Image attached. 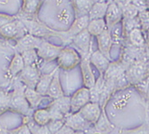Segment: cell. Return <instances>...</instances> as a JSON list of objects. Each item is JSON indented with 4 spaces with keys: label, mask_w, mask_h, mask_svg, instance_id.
I'll return each instance as SVG.
<instances>
[{
    "label": "cell",
    "mask_w": 149,
    "mask_h": 134,
    "mask_svg": "<svg viewBox=\"0 0 149 134\" xmlns=\"http://www.w3.org/2000/svg\"><path fill=\"white\" fill-rule=\"evenodd\" d=\"M104 75H100L98 79L96 80L94 86L89 89V95H90V102L94 103H99L100 100V96L101 92L104 87Z\"/></svg>",
    "instance_id": "4316f807"
},
{
    "label": "cell",
    "mask_w": 149,
    "mask_h": 134,
    "mask_svg": "<svg viewBox=\"0 0 149 134\" xmlns=\"http://www.w3.org/2000/svg\"><path fill=\"white\" fill-rule=\"evenodd\" d=\"M57 19L62 23H67L71 19V12L68 7L62 8L57 13Z\"/></svg>",
    "instance_id": "74e56055"
},
{
    "label": "cell",
    "mask_w": 149,
    "mask_h": 134,
    "mask_svg": "<svg viewBox=\"0 0 149 134\" xmlns=\"http://www.w3.org/2000/svg\"><path fill=\"white\" fill-rule=\"evenodd\" d=\"M89 61L90 64L97 69L100 75L104 74V73L106 72V70L108 69V67H109L111 64L110 60L104 55H103L99 50H97L91 54L89 57Z\"/></svg>",
    "instance_id": "e0dca14e"
},
{
    "label": "cell",
    "mask_w": 149,
    "mask_h": 134,
    "mask_svg": "<svg viewBox=\"0 0 149 134\" xmlns=\"http://www.w3.org/2000/svg\"><path fill=\"white\" fill-rule=\"evenodd\" d=\"M135 88H136L139 92L141 94L143 97H146V93H147V90H148V88H149V78L142 80V82H139L138 84L135 85Z\"/></svg>",
    "instance_id": "ab89813d"
},
{
    "label": "cell",
    "mask_w": 149,
    "mask_h": 134,
    "mask_svg": "<svg viewBox=\"0 0 149 134\" xmlns=\"http://www.w3.org/2000/svg\"><path fill=\"white\" fill-rule=\"evenodd\" d=\"M22 122L27 124L31 134H52L47 126H39L32 119V116H22Z\"/></svg>",
    "instance_id": "83f0119b"
},
{
    "label": "cell",
    "mask_w": 149,
    "mask_h": 134,
    "mask_svg": "<svg viewBox=\"0 0 149 134\" xmlns=\"http://www.w3.org/2000/svg\"><path fill=\"white\" fill-rule=\"evenodd\" d=\"M107 2H95L92 6L89 13H88V17L89 20H95V19H102L104 18L105 13L108 7Z\"/></svg>",
    "instance_id": "d4e9b609"
},
{
    "label": "cell",
    "mask_w": 149,
    "mask_h": 134,
    "mask_svg": "<svg viewBox=\"0 0 149 134\" xmlns=\"http://www.w3.org/2000/svg\"><path fill=\"white\" fill-rule=\"evenodd\" d=\"M24 95H25V98H26L27 101H28V103H29V105L31 106V108L33 111L38 109L39 105L41 104L42 101L44 100V98H47V97L40 95V94L38 93L35 89H29V88L25 89Z\"/></svg>",
    "instance_id": "44dd1931"
},
{
    "label": "cell",
    "mask_w": 149,
    "mask_h": 134,
    "mask_svg": "<svg viewBox=\"0 0 149 134\" xmlns=\"http://www.w3.org/2000/svg\"><path fill=\"white\" fill-rule=\"evenodd\" d=\"M44 40L45 39L43 38H40L30 33H27L17 40L15 49L17 53L19 54H22V52L28 51V50L37 49Z\"/></svg>",
    "instance_id": "30bf717a"
},
{
    "label": "cell",
    "mask_w": 149,
    "mask_h": 134,
    "mask_svg": "<svg viewBox=\"0 0 149 134\" xmlns=\"http://www.w3.org/2000/svg\"><path fill=\"white\" fill-rule=\"evenodd\" d=\"M129 39L130 44L136 47L142 48L146 45V39L144 38L141 29H134L129 33Z\"/></svg>",
    "instance_id": "f1b7e54d"
},
{
    "label": "cell",
    "mask_w": 149,
    "mask_h": 134,
    "mask_svg": "<svg viewBox=\"0 0 149 134\" xmlns=\"http://www.w3.org/2000/svg\"><path fill=\"white\" fill-rule=\"evenodd\" d=\"M32 119L34 122L39 126H47L51 121V115L47 107L38 108L33 111Z\"/></svg>",
    "instance_id": "cb8c5ba5"
},
{
    "label": "cell",
    "mask_w": 149,
    "mask_h": 134,
    "mask_svg": "<svg viewBox=\"0 0 149 134\" xmlns=\"http://www.w3.org/2000/svg\"><path fill=\"white\" fill-rule=\"evenodd\" d=\"M56 134H76V131L64 124Z\"/></svg>",
    "instance_id": "b9f144b4"
},
{
    "label": "cell",
    "mask_w": 149,
    "mask_h": 134,
    "mask_svg": "<svg viewBox=\"0 0 149 134\" xmlns=\"http://www.w3.org/2000/svg\"><path fill=\"white\" fill-rule=\"evenodd\" d=\"M126 79L129 85L135 86L142 80L149 78V63L146 61H137L126 69Z\"/></svg>",
    "instance_id": "7a4b0ae2"
},
{
    "label": "cell",
    "mask_w": 149,
    "mask_h": 134,
    "mask_svg": "<svg viewBox=\"0 0 149 134\" xmlns=\"http://www.w3.org/2000/svg\"><path fill=\"white\" fill-rule=\"evenodd\" d=\"M63 48V46H56L44 40L36 50L40 60H43L45 62H52L57 59Z\"/></svg>",
    "instance_id": "52a82bcc"
},
{
    "label": "cell",
    "mask_w": 149,
    "mask_h": 134,
    "mask_svg": "<svg viewBox=\"0 0 149 134\" xmlns=\"http://www.w3.org/2000/svg\"><path fill=\"white\" fill-rule=\"evenodd\" d=\"M25 64L22 59V57L21 54L15 53V55L13 56V59L11 60L9 66L6 71V77L8 80L15 79L24 69Z\"/></svg>",
    "instance_id": "2e32d148"
},
{
    "label": "cell",
    "mask_w": 149,
    "mask_h": 134,
    "mask_svg": "<svg viewBox=\"0 0 149 134\" xmlns=\"http://www.w3.org/2000/svg\"><path fill=\"white\" fill-rule=\"evenodd\" d=\"M146 2H148V3H149V0H146Z\"/></svg>",
    "instance_id": "bcb514c9"
},
{
    "label": "cell",
    "mask_w": 149,
    "mask_h": 134,
    "mask_svg": "<svg viewBox=\"0 0 149 134\" xmlns=\"http://www.w3.org/2000/svg\"><path fill=\"white\" fill-rule=\"evenodd\" d=\"M90 102L89 89L80 88L76 90L71 97V112L77 113L83 106Z\"/></svg>",
    "instance_id": "9c48e42d"
},
{
    "label": "cell",
    "mask_w": 149,
    "mask_h": 134,
    "mask_svg": "<svg viewBox=\"0 0 149 134\" xmlns=\"http://www.w3.org/2000/svg\"><path fill=\"white\" fill-rule=\"evenodd\" d=\"M10 91L0 86V115L9 111Z\"/></svg>",
    "instance_id": "4dcf8cb0"
},
{
    "label": "cell",
    "mask_w": 149,
    "mask_h": 134,
    "mask_svg": "<svg viewBox=\"0 0 149 134\" xmlns=\"http://www.w3.org/2000/svg\"><path fill=\"white\" fill-rule=\"evenodd\" d=\"M80 71H81V76H82V82L85 88L90 89L94 86L96 82V78L93 73L91 64L89 61V57L82 58L79 63Z\"/></svg>",
    "instance_id": "5bb4252c"
},
{
    "label": "cell",
    "mask_w": 149,
    "mask_h": 134,
    "mask_svg": "<svg viewBox=\"0 0 149 134\" xmlns=\"http://www.w3.org/2000/svg\"><path fill=\"white\" fill-rule=\"evenodd\" d=\"M110 134H149V122L145 121L139 127L130 130L115 127V129Z\"/></svg>",
    "instance_id": "484cf974"
},
{
    "label": "cell",
    "mask_w": 149,
    "mask_h": 134,
    "mask_svg": "<svg viewBox=\"0 0 149 134\" xmlns=\"http://www.w3.org/2000/svg\"><path fill=\"white\" fill-rule=\"evenodd\" d=\"M89 22V17L88 15H84V16H79L78 17L73 23L72 24L71 28L68 31H66V35L70 39H72L73 37L80 33L81 31H83L87 30L88 25Z\"/></svg>",
    "instance_id": "ffe728a7"
},
{
    "label": "cell",
    "mask_w": 149,
    "mask_h": 134,
    "mask_svg": "<svg viewBox=\"0 0 149 134\" xmlns=\"http://www.w3.org/2000/svg\"><path fill=\"white\" fill-rule=\"evenodd\" d=\"M22 28H24L22 22L15 20L0 27V35L6 39H19L22 37V35H21Z\"/></svg>",
    "instance_id": "4fadbf2b"
},
{
    "label": "cell",
    "mask_w": 149,
    "mask_h": 134,
    "mask_svg": "<svg viewBox=\"0 0 149 134\" xmlns=\"http://www.w3.org/2000/svg\"><path fill=\"white\" fill-rule=\"evenodd\" d=\"M97 46L98 50L104 55L108 59H111L110 57V51L113 47V39L111 37V33L109 30H105L103 33H101L99 36L97 37Z\"/></svg>",
    "instance_id": "ac0fdd59"
},
{
    "label": "cell",
    "mask_w": 149,
    "mask_h": 134,
    "mask_svg": "<svg viewBox=\"0 0 149 134\" xmlns=\"http://www.w3.org/2000/svg\"><path fill=\"white\" fill-rule=\"evenodd\" d=\"M64 96V92L62 88L61 80H60V74L58 69H56L55 74H54L53 80L51 82V84L49 86L47 97L50 98L51 100L56 99L59 98H62Z\"/></svg>",
    "instance_id": "d6986e66"
},
{
    "label": "cell",
    "mask_w": 149,
    "mask_h": 134,
    "mask_svg": "<svg viewBox=\"0 0 149 134\" xmlns=\"http://www.w3.org/2000/svg\"><path fill=\"white\" fill-rule=\"evenodd\" d=\"M107 29L108 28H107L105 20H104V18H102V19L89 20L87 31L89 32V34L91 36L97 37Z\"/></svg>",
    "instance_id": "603a6c76"
},
{
    "label": "cell",
    "mask_w": 149,
    "mask_h": 134,
    "mask_svg": "<svg viewBox=\"0 0 149 134\" xmlns=\"http://www.w3.org/2000/svg\"><path fill=\"white\" fill-rule=\"evenodd\" d=\"M111 33V37L113 39V43H117L120 42L121 39V34L123 32V24L120 22L117 23L114 25L112 29L109 30Z\"/></svg>",
    "instance_id": "e575fe53"
},
{
    "label": "cell",
    "mask_w": 149,
    "mask_h": 134,
    "mask_svg": "<svg viewBox=\"0 0 149 134\" xmlns=\"http://www.w3.org/2000/svg\"><path fill=\"white\" fill-rule=\"evenodd\" d=\"M41 5V0H24L23 1V11L28 15L36 13Z\"/></svg>",
    "instance_id": "d6a6232c"
},
{
    "label": "cell",
    "mask_w": 149,
    "mask_h": 134,
    "mask_svg": "<svg viewBox=\"0 0 149 134\" xmlns=\"http://www.w3.org/2000/svg\"><path fill=\"white\" fill-rule=\"evenodd\" d=\"M79 114L82 116L88 123H89L92 125H95L97 124V122L98 121L102 114V108L99 103L89 102L79 111Z\"/></svg>",
    "instance_id": "8fae6325"
},
{
    "label": "cell",
    "mask_w": 149,
    "mask_h": 134,
    "mask_svg": "<svg viewBox=\"0 0 149 134\" xmlns=\"http://www.w3.org/2000/svg\"><path fill=\"white\" fill-rule=\"evenodd\" d=\"M56 69L54 70L52 73H49L47 74H41L39 78V80L37 83V86L35 88V90L39 93L40 95H42L44 97H47V94L49 89V86L51 84V82L53 80L54 74H55Z\"/></svg>",
    "instance_id": "7402d4cb"
},
{
    "label": "cell",
    "mask_w": 149,
    "mask_h": 134,
    "mask_svg": "<svg viewBox=\"0 0 149 134\" xmlns=\"http://www.w3.org/2000/svg\"><path fill=\"white\" fill-rule=\"evenodd\" d=\"M63 4H64V0H56V5L57 6H62V5H63Z\"/></svg>",
    "instance_id": "ee69618b"
},
{
    "label": "cell",
    "mask_w": 149,
    "mask_h": 134,
    "mask_svg": "<svg viewBox=\"0 0 149 134\" xmlns=\"http://www.w3.org/2000/svg\"><path fill=\"white\" fill-rule=\"evenodd\" d=\"M139 19L140 22V28L142 31H149V12L141 11L139 13Z\"/></svg>",
    "instance_id": "d590c367"
},
{
    "label": "cell",
    "mask_w": 149,
    "mask_h": 134,
    "mask_svg": "<svg viewBox=\"0 0 149 134\" xmlns=\"http://www.w3.org/2000/svg\"><path fill=\"white\" fill-rule=\"evenodd\" d=\"M41 73H39L37 65H26L17 78L26 86V88L35 89Z\"/></svg>",
    "instance_id": "ba28073f"
},
{
    "label": "cell",
    "mask_w": 149,
    "mask_h": 134,
    "mask_svg": "<svg viewBox=\"0 0 149 134\" xmlns=\"http://www.w3.org/2000/svg\"><path fill=\"white\" fill-rule=\"evenodd\" d=\"M15 20V18L13 16L8 15H4V13H0V27H2Z\"/></svg>",
    "instance_id": "60d3db41"
},
{
    "label": "cell",
    "mask_w": 149,
    "mask_h": 134,
    "mask_svg": "<svg viewBox=\"0 0 149 134\" xmlns=\"http://www.w3.org/2000/svg\"><path fill=\"white\" fill-rule=\"evenodd\" d=\"M64 124L72 129L76 132H85L87 133L93 127L92 124L88 123L87 121L81 116L79 112L70 113L64 118Z\"/></svg>",
    "instance_id": "8992f818"
},
{
    "label": "cell",
    "mask_w": 149,
    "mask_h": 134,
    "mask_svg": "<svg viewBox=\"0 0 149 134\" xmlns=\"http://www.w3.org/2000/svg\"><path fill=\"white\" fill-rule=\"evenodd\" d=\"M76 134H87L85 132H76Z\"/></svg>",
    "instance_id": "f6af8a7d"
},
{
    "label": "cell",
    "mask_w": 149,
    "mask_h": 134,
    "mask_svg": "<svg viewBox=\"0 0 149 134\" xmlns=\"http://www.w3.org/2000/svg\"><path fill=\"white\" fill-rule=\"evenodd\" d=\"M115 125L112 124L108 119L105 109H102V114L97 122V124L93 125L91 130L87 132V134H110L114 129Z\"/></svg>",
    "instance_id": "7c38bea8"
},
{
    "label": "cell",
    "mask_w": 149,
    "mask_h": 134,
    "mask_svg": "<svg viewBox=\"0 0 149 134\" xmlns=\"http://www.w3.org/2000/svg\"><path fill=\"white\" fill-rule=\"evenodd\" d=\"M8 133L9 134H31L28 125L24 122H22V124L15 129L8 130Z\"/></svg>",
    "instance_id": "f35d334b"
},
{
    "label": "cell",
    "mask_w": 149,
    "mask_h": 134,
    "mask_svg": "<svg viewBox=\"0 0 149 134\" xmlns=\"http://www.w3.org/2000/svg\"><path fill=\"white\" fill-rule=\"evenodd\" d=\"M21 55H22V59L24 61L25 66L26 65H37V64L38 63L39 57H38L36 49L22 52Z\"/></svg>",
    "instance_id": "1f68e13d"
},
{
    "label": "cell",
    "mask_w": 149,
    "mask_h": 134,
    "mask_svg": "<svg viewBox=\"0 0 149 134\" xmlns=\"http://www.w3.org/2000/svg\"><path fill=\"white\" fill-rule=\"evenodd\" d=\"M58 68L70 71L79 64L81 57L79 54L72 47H65L62 49L56 59Z\"/></svg>",
    "instance_id": "277c9868"
},
{
    "label": "cell",
    "mask_w": 149,
    "mask_h": 134,
    "mask_svg": "<svg viewBox=\"0 0 149 134\" xmlns=\"http://www.w3.org/2000/svg\"><path fill=\"white\" fill-rule=\"evenodd\" d=\"M26 86L16 77L13 79V89L10 91L9 111L22 116H32L33 110L27 101L24 91Z\"/></svg>",
    "instance_id": "6da1fadb"
},
{
    "label": "cell",
    "mask_w": 149,
    "mask_h": 134,
    "mask_svg": "<svg viewBox=\"0 0 149 134\" xmlns=\"http://www.w3.org/2000/svg\"><path fill=\"white\" fill-rule=\"evenodd\" d=\"M47 107L49 110L51 120H64L65 116L71 113V97L64 95L51 100Z\"/></svg>",
    "instance_id": "3957f363"
},
{
    "label": "cell",
    "mask_w": 149,
    "mask_h": 134,
    "mask_svg": "<svg viewBox=\"0 0 149 134\" xmlns=\"http://www.w3.org/2000/svg\"><path fill=\"white\" fill-rule=\"evenodd\" d=\"M73 3L79 17L88 15V13L95 2H92V0H73Z\"/></svg>",
    "instance_id": "f546056e"
},
{
    "label": "cell",
    "mask_w": 149,
    "mask_h": 134,
    "mask_svg": "<svg viewBox=\"0 0 149 134\" xmlns=\"http://www.w3.org/2000/svg\"><path fill=\"white\" fill-rule=\"evenodd\" d=\"M64 125V120H51L47 125L52 134H56Z\"/></svg>",
    "instance_id": "8d00e7d4"
},
{
    "label": "cell",
    "mask_w": 149,
    "mask_h": 134,
    "mask_svg": "<svg viewBox=\"0 0 149 134\" xmlns=\"http://www.w3.org/2000/svg\"><path fill=\"white\" fill-rule=\"evenodd\" d=\"M121 11H123V16L124 17V19L136 18L139 15V9L132 3L127 4L126 6H124V7L121 9Z\"/></svg>",
    "instance_id": "836d02e7"
},
{
    "label": "cell",
    "mask_w": 149,
    "mask_h": 134,
    "mask_svg": "<svg viewBox=\"0 0 149 134\" xmlns=\"http://www.w3.org/2000/svg\"><path fill=\"white\" fill-rule=\"evenodd\" d=\"M121 18H123V11L119 7V6L113 2L108 5L107 11L104 16L108 30L112 29L114 25L120 22Z\"/></svg>",
    "instance_id": "9a60e30c"
},
{
    "label": "cell",
    "mask_w": 149,
    "mask_h": 134,
    "mask_svg": "<svg viewBox=\"0 0 149 134\" xmlns=\"http://www.w3.org/2000/svg\"><path fill=\"white\" fill-rule=\"evenodd\" d=\"M0 134H9L8 130L5 129L4 127H2L1 125H0Z\"/></svg>",
    "instance_id": "7bdbcfd3"
},
{
    "label": "cell",
    "mask_w": 149,
    "mask_h": 134,
    "mask_svg": "<svg viewBox=\"0 0 149 134\" xmlns=\"http://www.w3.org/2000/svg\"><path fill=\"white\" fill-rule=\"evenodd\" d=\"M91 35L89 32L85 30L83 31H81L78 35L72 38L71 44L72 47L75 48V50L79 54V56L82 58L88 57L92 54L91 52Z\"/></svg>",
    "instance_id": "5b68a950"
}]
</instances>
